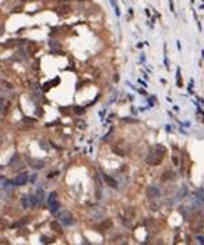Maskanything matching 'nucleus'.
I'll use <instances>...</instances> for the list:
<instances>
[{"label": "nucleus", "instance_id": "obj_1", "mask_svg": "<svg viewBox=\"0 0 204 245\" xmlns=\"http://www.w3.org/2000/svg\"><path fill=\"white\" fill-rule=\"evenodd\" d=\"M56 217H57V219L64 226H71V225H74V222H75V219H74V217L71 215V213L67 211V210H60V211H57Z\"/></svg>", "mask_w": 204, "mask_h": 245}, {"label": "nucleus", "instance_id": "obj_2", "mask_svg": "<svg viewBox=\"0 0 204 245\" xmlns=\"http://www.w3.org/2000/svg\"><path fill=\"white\" fill-rule=\"evenodd\" d=\"M48 204H49V208H50V213L52 214H57V211L60 210V204L57 202V193L56 192H52L50 195L48 196Z\"/></svg>", "mask_w": 204, "mask_h": 245}, {"label": "nucleus", "instance_id": "obj_3", "mask_svg": "<svg viewBox=\"0 0 204 245\" xmlns=\"http://www.w3.org/2000/svg\"><path fill=\"white\" fill-rule=\"evenodd\" d=\"M27 181H29V174L21 173L11 180V184H12V187H21V185H25Z\"/></svg>", "mask_w": 204, "mask_h": 245}, {"label": "nucleus", "instance_id": "obj_4", "mask_svg": "<svg viewBox=\"0 0 204 245\" xmlns=\"http://www.w3.org/2000/svg\"><path fill=\"white\" fill-rule=\"evenodd\" d=\"M147 195L150 196V197H158V196H161V191L158 189V187L151 185V187L147 189Z\"/></svg>", "mask_w": 204, "mask_h": 245}, {"label": "nucleus", "instance_id": "obj_5", "mask_svg": "<svg viewBox=\"0 0 204 245\" xmlns=\"http://www.w3.org/2000/svg\"><path fill=\"white\" fill-rule=\"evenodd\" d=\"M29 197H30L29 195H22L21 202H22V207H23V208H29V206H30V203H31V202L29 200Z\"/></svg>", "mask_w": 204, "mask_h": 245}, {"label": "nucleus", "instance_id": "obj_6", "mask_svg": "<svg viewBox=\"0 0 204 245\" xmlns=\"http://www.w3.org/2000/svg\"><path fill=\"white\" fill-rule=\"evenodd\" d=\"M37 196H38V200H40V203L44 200L45 193H44V189H42L41 187H38V189H37Z\"/></svg>", "mask_w": 204, "mask_h": 245}, {"label": "nucleus", "instance_id": "obj_7", "mask_svg": "<svg viewBox=\"0 0 204 245\" xmlns=\"http://www.w3.org/2000/svg\"><path fill=\"white\" fill-rule=\"evenodd\" d=\"M110 4L113 6V8H114L116 15L119 17V15H120V10H119V6H117V3H116V0H110Z\"/></svg>", "mask_w": 204, "mask_h": 245}, {"label": "nucleus", "instance_id": "obj_8", "mask_svg": "<svg viewBox=\"0 0 204 245\" xmlns=\"http://www.w3.org/2000/svg\"><path fill=\"white\" fill-rule=\"evenodd\" d=\"M106 180H108V183L109 184H112V187L113 188H117V183H116L113 178H110V177H106Z\"/></svg>", "mask_w": 204, "mask_h": 245}, {"label": "nucleus", "instance_id": "obj_9", "mask_svg": "<svg viewBox=\"0 0 204 245\" xmlns=\"http://www.w3.org/2000/svg\"><path fill=\"white\" fill-rule=\"evenodd\" d=\"M196 240H197V242L204 245V236L203 234H197V236H196Z\"/></svg>", "mask_w": 204, "mask_h": 245}, {"label": "nucleus", "instance_id": "obj_10", "mask_svg": "<svg viewBox=\"0 0 204 245\" xmlns=\"http://www.w3.org/2000/svg\"><path fill=\"white\" fill-rule=\"evenodd\" d=\"M37 180V174H34V176H33V177H31V183H34V181H36Z\"/></svg>", "mask_w": 204, "mask_h": 245}, {"label": "nucleus", "instance_id": "obj_11", "mask_svg": "<svg viewBox=\"0 0 204 245\" xmlns=\"http://www.w3.org/2000/svg\"><path fill=\"white\" fill-rule=\"evenodd\" d=\"M165 64H166V67L169 68V60H167V57H165Z\"/></svg>", "mask_w": 204, "mask_h": 245}]
</instances>
